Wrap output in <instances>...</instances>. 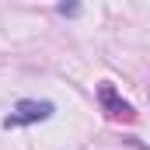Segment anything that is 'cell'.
<instances>
[{
    "instance_id": "cell-1",
    "label": "cell",
    "mask_w": 150,
    "mask_h": 150,
    "mask_svg": "<svg viewBox=\"0 0 150 150\" xmlns=\"http://www.w3.org/2000/svg\"><path fill=\"white\" fill-rule=\"evenodd\" d=\"M52 112H56V108H52V101H32V98H25V101H18V105H14V112L4 119V129L32 126V122H45Z\"/></svg>"
},
{
    "instance_id": "cell-2",
    "label": "cell",
    "mask_w": 150,
    "mask_h": 150,
    "mask_svg": "<svg viewBox=\"0 0 150 150\" xmlns=\"http://www.w3.org/2000/svg\"><path fill=\"white\" fill-rule=\"evenodd\" d=\"M98 101H101V108L112 115V119H122V122H133L136 112H133V105L115 91L112 84H98Z\"/></svg>"
},
{
    "instance_id": "cell-3",
    "label": "cell",
    "mask_w": 150,
    "mask_h": 150,
    "mask_svg": "<svg viewBox=\"0 0 150 150\" xmlns=\"http://www.w3.org/2000/svg\"><path fill=\"white\" fill-rule=\"evenodd\" d=\"M59 14H70V18H74V14H80V7H77V4H59Z\"/></svg>"
}]
</instances>
